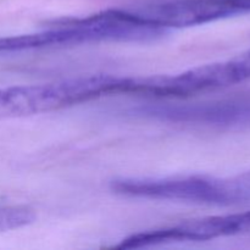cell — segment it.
<instances>
[{
  "label": "cell",
  "mask_w": 250,
  "mask_h": 250,
  "mask_svg": "<svg viewBox=\"0 0 250 250\" xmlns=\"http://www.w3.org/2000/svg\"><path fill=\"white\" fill-rule=\"evenodd\" d=\"M36 214L32 209L22 205H0V232L21 229L32 224Z\"/></svg>",
  "instance_id": "5b68a950"
},
{
  "label": "cell",
  "mask_w": 250,
  "mask_h": 250,
  "mask_svg": "<svg viewBox=\"0 0 250 250\" xmlns=\"http://www.w3.org/2000/svg\"><path fill=\"white\" fill-rule=\"evenodd\" d=\"M122 77L92 75L46 84L0 89V109L11 114L31 115L82 104L121 93Z\"/></svg>",
  "instance_id": "6da1fadb"
},
{
  "label": "cell",
  "mask_w": 250,
  "mask_h": 250,
  "mask_svg": "<svg viewBox=\"0 0 250 250\" xmlns=\"http://www.w3.org/2000/svg\"><path fill=\"white\" fill-rule=\"evenodd\" d=\"M231 205L250 203V171L227 178Z\"/></svg>",
  "instance_id": "8992f818"
},
{
  "label": "cell",
  "mask_w": 250,
  "mask_h": 250,
  "mask_svg": "<svg viewBox=\"0 0 250 250\" xmlns=\"http://www.w3.org/2000/svg\"><path fill=\"white\" fill-rule=\"evenodd\" d=\"M114 193L149 199L180 200L229 207L226 178L186 176L166 178H119L112 181Z\"/></svg>",
  "instance_id": "3957f363"
},
{
  "label": "cell",
  "mask_w": 250,
  "mask_h": 250,
  "mask_svg": "<svg viewBox=\"0 0 250 250\" xmlns=\"http://www.w3.org/2000/svg\"><path fill=\"white\" fill-rule=\"evenodd\" d=\"M141 111L170 121L222 126L250 125V95L192 105H149Z\"/></svg>",
  "instance_id": "277c9868"
},
{
  "label": "cell",
  "mask_w": 250,
  "mask_h": 250,
  "mask_svg": "<svg viewBox=\"0 0 250 250\" xmlns=\"http://www.w3.org/2000/svg\"><path fill=\"white\" fill-rule=\"evenodd\" d=\"M250 78V50L221 62L192 68L175 76L142 77V94L158 98H186L207 90L237 84Z\"/></svg>",
  "instance_id": "7a4b0ae2"
}]
</instances>
